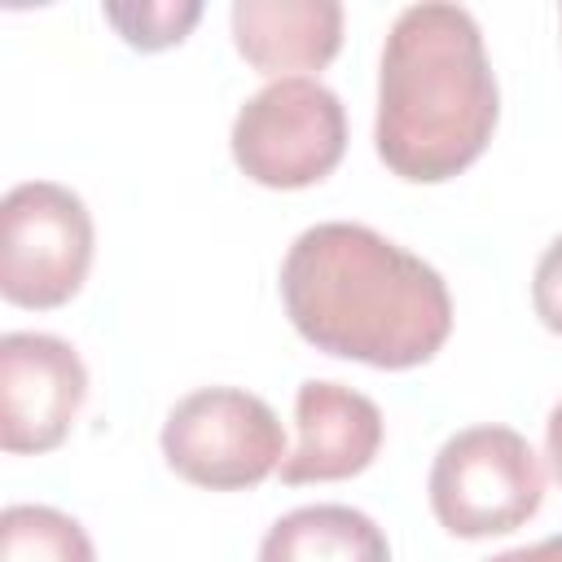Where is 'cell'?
<instances>
[{"label":"cell","mask_w":562,"mask_h":562,"mask_svg":"<svg viewBox=\"0 0 562 562\" xmlns=\"http://www.w3.org/2000/svg\"><path fill=\"white\" fill-rule=\"evenodd\" d=\"M281 303L316 351L373 369L426 364L452 334L443 277L347 220L312 224L294 237L281 263Z\"/></svg>","instance_id":"1"},{"label":"cell","mask_w":562,"mask_h":562,"mask_svg":"<svg viewBox=\"0 0 562 562\" xmlns=\"http://www.w3.org/2000/svg\"><path fill=\"white\" fill-rule=\"evenodd\" d=\"M496 114L501 92L470 9L408 4L382 44L378 158L413 184L452 180L487 149Z\"/></svg>","instance_id":"2"},{"label":"cell","mask_w":562,"mask_h":562,"mask_svg":"<svg viewBox=\"0 0 562 562\" xmlns=\"http://www.w3.org/2000/svg\"><path fill=\"white\" fill-rule=\"evenodd\" d=\"M544 501V470L509 426L457 430L430 465V509L461 540L505 536Z\"/></svg>","instance_id":"3"},{"label":"cell","mask_w":562,"mask_h":562,"mask_svg":"<svg viewBox=\"0 0 562 562\" xmlns=\"http://www.w3.org/2000/svg\"><path fill=\"white\" fill-rule=\"evenodd\" d=\"M347 154L342 101L307 75L259 88L233 119V158L263 189H307Z\"/></svg>","instance_id":"4"},{"label":"cell","mask_w":562,"mask_h":562,"mask_svg":"<svg viewBox=\"0 0 562 562\" xmlns=\"http://www.w3.org/2000/svg\"><path fill=\"white\" fill-rule=\"evenodd\" d=\"M92 268V215L53 180H22L0 202V294L18 307H61Z\"/></svg>","instance_id":"5"},{"label":"cell","mask_w":562,"mask_h":562,"mask_svg":"<svg viewBox=\"0 0 562 562\" xmlns=\"http://www.w3.org/2000/svg\"><path fill=\"white\" fill-rule=\"evenodd\" d=\"M162 457L198 487L241 492L281 470L285 430L259 395L237 386H202L167 413Z\"/></svg>","instance_id":"6"},{"label":"cell","mask_w":562,"mask_h":562,"mask_svg":"<svg viewBox=\"0 0 562 562\" xmlns=\"http://www.w3.org/2000/svg\"><path fill=\"white\" fill-rule=\"evenodd\" d=\"M88 369L66 338L4 334L0 338V448L53 452L83 408Z\"/></svg>","instance_id":"7"},{"label":"cell","mask_w":562,"mask_h":562,"mask_svg":"<svg viewBox=\"0 0 562 562\" xmlns=\"http://www.w3.org/2000/svg\"><path fill=\"white\" fill-rule=\"evenodd\" d=\"M299 448L281 461V483H334L360 474L382 448V413L342 382H303L294 395Z\"/></svg>","instance_id":"8"},{"label":"cell","mask_w":562,"mask_h":562,"mask_svg":"<svg viewBox=\"0 0 562 562\" xmlns=\"http://www.w3.org/2000/svg\"><path fill=\"white\" fill-rule=\"evenodd\" d=\"M233 44L259 75L321 70L342 48V4L334 0H237Z\"/></svg>","instance_id":"9"},{"label":"cell","mask_w":562,"mask_h":562,"mask_svg":"<svg viewBox=\"0 0 562 562\" xmlns=\"http://www.w3.org/2000/svg\"><path fill=\"white\" fill-rule=\"evenodd\" d=\"M259 562H391V544L351 505H303L268 527Z\"/></svg>","instance_id":"10"},{"label":"cell","mask_w":562,"mask_h":562,"mask_svg":"<svg viewBox=\"0 0 562 562\" xmlns=\"http://www.w3.org/2000/svg\"><path fill=\"white\" fill-rule=\"evenodd\" d=\"M0 562H97L88 531L53 505H9L0 514Z\"/></svg>","instance_id":"11"},{"label":"cell","mask_w":562,"mask_h":562,"mask_svg":"<svg viewBox=\"0 0 562 562\" xmlns=\"http://www.w3.org/2000/svg\"><path fill=\"white\" fill-rule=\"evenodd\" d=\"M202 18V4H105V22L119 26V35L132 48L158 53L189 35V26Z\"/></svg>","instance_id":"12"},{"label":"cell","mask_w":562,"mask_h":562,"mask_svg":"<svg viewBox=\"0 0 562 562\" xmlns=\"http://www.w3.org/2000/svg\"><path fill=\"white\" fill-rule=\"evenodd\" d=\"M531 303H536V316H540L553 334H562V237H553L549 250H544L540 263H536Z\"/></svg>","instance_id":"13"},{"label":"cell","mask_w":562,"mask_h":562,"mask_svg":"<svg viewBox=\"0 0 562 562\" xmlns=\"http://www.w3.org/2000/svg\"><path fill=\"white\" fill-rule=\"evenodd\" d=\"M487 562H562V536H549L540 544H522V549H505Z\"/></svg>","instance_id":"14"},{"label":"cell","mask_w":562,"mask_h":562,"mask_svg":"<svg viewBox=\"0 0 562 562\" xmlns=\"http://www.w3.org/2000/svg\"><path fill=\"white\" fill-rule=\"evenodd\" d=\"M544 452H549L553 479L562 483V400L553 404V413H549V422H544Z\"/></svg>","instance_id":"15"}]
</instances>
